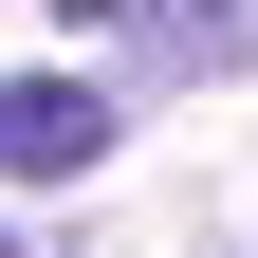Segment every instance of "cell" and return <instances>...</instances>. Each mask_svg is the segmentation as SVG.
Listing matches in <instances>:
<instances>
[{"label": "cell", "instance_id": "1", "mask_svg": "<svg viewBox=\"0 0 258 258\" xmlns=\"http://www.w3.org/2000/svg\"><path fill=\"white\" fill-rule=\"evenodd\" d=\"M111 166V92L92 74H0V184H74Z\"/></svg>", "mask_w": 258, "mask_h": 258}, {"label": "cell", "instance_id": "2", "mask_svg": "<svg viewBox=\"0 0 258 258\" xmlns=\"http://www.w3.org/2000/svg\"><path fill=\"white\" fill-rule=\"evenodd\" d=\"M55 19H74V37H129L148 55V74H240V0H55Z\"/></svg>", "mask_w": 258, "mask_h": 258}, {"label": "cell", "instance_id": "3", "mask_svg": "<svg viewBox=\"0 0 258 258\" xmlns=\"http://www.w3.org/2000/svg\"><path fill=\"white\" fill-rule=\"evenodd\" d=\"M0 258H37V240H19V221H0Z\"/></svg>", "mask_w": 258, "mask_h": 258}]
</instances>
